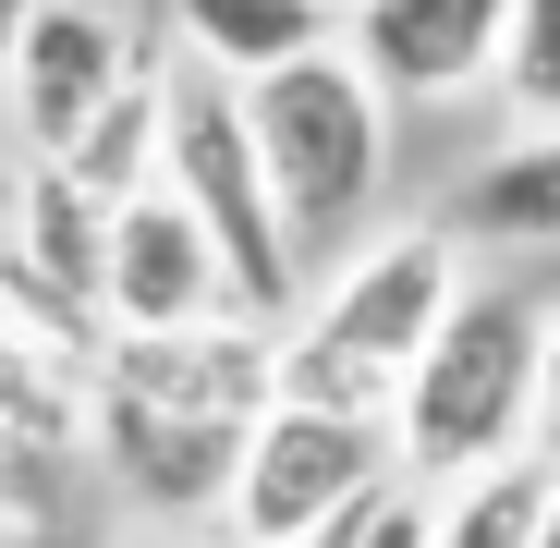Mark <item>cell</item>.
I'll list each match as a JSON object with an SVG mask.
<instances>
[{"mask_svg":"<svg viewBox=\"0 0 560 548\" xmlns=\"http://www.w3.org/2000/svg\"><path fill=\"white\" fill-rule=\"evenodd\" d=\"M488 98L524 135H560V0H512V37H500V85Z\"/></svg>","mask_w":560,"mask_h":548,"instance_id":"obj_14","label":"cell"},{"mask_svg":"<svg viewBox=\"0 0 560 548\" xmlns=\"http://www.w3.org/2000/svg\"><path fill=\"white\" fill-rule=\"evenodd\" d=\"M463 305V244L439 220L402 232H365L329 281L305 293V317L280 329V403H317V415H378L402 403V378L427 365V341Z\"/></svg>","mask_w":560,"mask_h":548,"instance_id":"obj_1","label":"cell"},{"mask_svg":"<svg viewBox=\"0 0 560 548\" xmlns=\"http://www.w3.org/2000/svg\"><path fill=\"white\" fill-rule=\"evenodd\" d=\"M159 159H171V61H147L122 98L73 135V159H49V171H73L98 208H135V196H159Z\"/></svg>","mask_w":560,"mask_h":548,"instance_id":"obj_12","label":"cell"},{"mask_svg":"<svg viewBox=\"0 0 560 548\" xmlns=\"http://www.w3.org/2000/svg\"><path fill=\"white\" fill-rule=\"evenodd\" d=\"M500 37H512V0H353L341 13V49L390 110H451L500 85Z\"/></svg>","mask_w":560,"mask_h":548,"instance_id":"obj_7","label":"cell"},{"mask_svg":"<svg viewBox=\"0 0 560 548\" xmlns=\"http://www.w3.org/2000/svg\"><path fill=\"white\" fill-rule=\"evenodd\" d=\"M244 123H256V159H268V196H280V232L293 256H353L365 208L390 196V98L365 85L353 49H317L293 73L244 85Z\"/></svg>","mask_w":560,"mask_h":548,"instance_id":"obj_3","label":"cell"},{"mask_svg":"<svg viewBox=\"0 0 560 548\" xmlns=\"http://www.w3.org/2000/svg\"><path fill=\"white\" fill-rule=\"evenodd\" d=\"M329 13H353V0H329Z\"/></svg>","mask_w":560,"mask_h":548,"instance_id":"obj_21","label":"cell"},{"mask_svg":"<svg viewBox=\"0 0 560 548\" xmlns=\"http://www.w3.org/2000/svg\"><path fill=\"white\" fill-rule=\"evenodd\" d=\"M98 317H110V341L244 317V305H232L220 244L196 232V208H183L171 183H159V196H135V208H110V293H98Z\"/></svg>","mask_w":560,"mask_h":548,"instance_id":"obj_8","label":"cell"},{"mask_svg":"<svg viewBox=\"0 0 560 548\" xmlns=\"http://www.w3.org/2000/svg\"><path fill=\"white\" fill-rule=\"evenodd\" d=\"M439 232H451V244H488V256H548V244H560V135L488 147L476 171L451 183Z\"/></svg>","mask_w":560,"mask_h":548,"instance_id":"obj_11","label":"cell"},{"mask_svg":"<svg viewBox=\"0 0 560 548\" xmlns=\"http://www.w3.org/2000/svg\"><path fill=\"white\" fill-rule=\"evenodd\" d=\"M171 37H183V61L220 73V85H268V73L341 49V13H329V0H171Z\"/></svg>","mask_w":560,"mask_h":548,"instance_id":"obj_10","label":"cell"},{"mask_svg":"<svg viewBox=\"0 0 560 548\" xmlns=\"http://www.w3.org/2000/svg\"><path fill=\"white\" fill-rule=\"evenodd\" d=\"M536 548H560V500H548V536H536Z\"/></svg>","mask_w":560,"mask_h":548,"instance_id":"obj_19","label":"cell"},{"mask_svg":"<svg viewBox=\"0 0 560 548\" xmlns=\"http://www.w3.org/2000/svg\"><path fill=\"white\" fill-rule=\"evenodd\" d=\"M244 439H256V427H183V415H135V403H110V390L85 403V451L122 476V500H147V512H171V524H196V512L232 500Z\"/></svg>","mask_w":560,"mask_h":548,"instance_id":"obj_9","label":"cell"},{"mask_svg":"<svg viewBox=\"0 0 560 548\" xmlns=\"http://www.w3.org/2000/svg\"><path fill=\"white\" fill-rule=\"evenodd\" d=\"M122 548H196V536H122Z\"/></svg>","mask_w":560,"mask_h":548,"instance_id":"obj_18","label":"cell"},{"mask_svg":"<svg viewBox=\"0 0 560 548\" xmlns=\"http://www.w3.org/2000/svg\"><path fill=\"white\" fill-rule=\"evenodd\" d=\"M0 548H25V536H13V512H0Z\"/></svg>","mask_w":560,"mask_h":548,"instance_id":"obj_20","label":"cell"},{"mask_svg":"<svg viewBox=\"0 0 560 548\" xmlns=\"http://www.w3.org/2000/svg\"><path fill=\"white\" fill-rule=\"evenodd\" d=\"M427 524H439V500H427L415 476H390L378 500H353V512H341L317 548H427Z\"/></svg>","mask_w":560,"mask_h":548,"instance_id":"obj_15","label":"cell"},{"mask_svg":"<svg viewBox=\"0 0 560 548\" xmlns=\"http://www.w3.org/2000/svg\"><path fill=\"white\" fill-rule=\"evenodd\" d=\"M548 500H560V464H548V451H512V464L439 488L427 548H536V536H548Z\"/></svg>","mask_w":560,"mask_h":548,"instance_id":"obj_13","label":"cell"},{"mask_svg":"<svg viewBox=\"0 0 560 548\" xmlns=\"http://www.w3.org/2000/svg\"><path fill=\"white\" fill-rule=\"evenodd\" d=\"M147 61H159V49L135 37L122 0H37L25 61H13V85H0V110H13V147H25V159H73V135L98 123Z\"/></svg>","mask_w":560,"mask_h":548,"instance_id":"obj_5","label":"cell"},{"mask_svg":"<svg viewBox=\"0 0 560 548\" xmlns=\"http://www.w3.org/2000/svg\"><path fill=\"white\" fill-rule=\"evenodd\" d=\"M536 353H548V305L524 281H463L451 329L427 341V365L390 403V451L427 500L536 451Z\"/></svg>","mask_w":560,"mask_h":548,"instance_id":"obj_2","label":"cell"},{"mask_svg":"<svg viewBox=\"0 0 560 548\" xmlns=\"http://www.w3.org/2000/svg\"><path fill=\"white\" fill-rule=\"evenodd\" d=\"M98 390L135 403V415H183V427H256V415L280 403V329L208 317V329L98 341Z\"/></svg>","mask_w":560,"mask_h":548,"instance_id":"obj_6","label":"cell"},{"mask_svg":"<svg viewBox=\"0 0 560 548\" xmlns=\"http://www.w3.org/2000/svg\"><path fill=\"white\" fill-rule=\"evenodd\" d=\"M536 451L560 464V305H548V353H536Z\"/></svg>","mask_w":560,"mask_h":548,"instance_id":"obj_16","label":"cell"},{"mask_svg":"<svg viewBox=\"0 0 560 548\" xmlns=\"http://www.w3.org/2000/svg\"><path fill=\"white\" fill-rule=\"evenodd\" d=\"M25 25H37V0H0V85H13V61H25Z\"/></svg>","mask_w":560,"mask_h":548,"instance_id":"obj_17","label":"cell"},{"mask_svg":"<svg viewBox=\"0 0 560 548\" xmlns=\"http://www.w3.org/2000/svg\"><path fill=\"white\" fill-rule=\"evenodd\" d=\"M402 476V451L378 415H317V403H268L256 439H244V476L220 500V536L232 548H317L353 500H378Z\"/></svg>","mask_w":560,"mask_h":548,"instance_id":"obj_4","label":"cell"}]
</instances>
